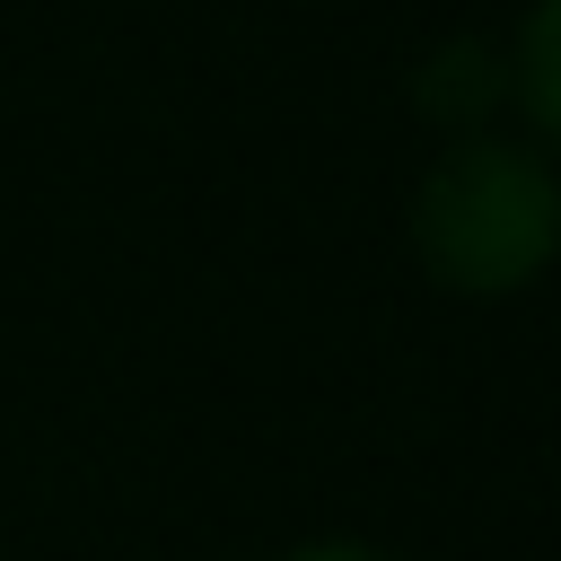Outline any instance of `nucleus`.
<instances>
[{"instance_id": "1", "label": "nucleus", "mask_w": 561, "mask_h": 561, "mask_svg": "<svg viewBox=\"0 0 561 561\" xmlns=\"http://www.w3.org/2000/svg\"><path fill=\"white\" fill-rule=\"evenodd\" d=\"M412 254L447 298H517L561 245V184L535 140L456 131L412 184Z\"/></svg>"}, {"instance_id": "3", "label": "nucleus", "mask_w": 561, "mask_h": 561, "mask_svg": "<svg viewBox=\"0 0 561 561\" xmlns=\"http://www.w3.org/2000/svg\"><path fill=\"white\" fill-rule=\"evenodd\" d=\"M500 88H517V105H526V140L543 149V140H552V123H561V79H552V0H526L517 70H508Z\"/></svg>"}, {"instance_id": "2", "label": "nucleus", "mask_w": 561, "mask_h": 561, "mask_svg": "<svg viewBox=\"0 0 561 561\" xmlns=\"http://www.w3.org/2000/svg\"><path fill=\"white\" fill-rule=\"evenodd\" d=\"M412 96H421L430 114H447L456 131H482L473 114L500 96V53H491V44H447V53L412 79Z\"/></svg>"}, {"instance_id": "4", "label": "nucleus", "mask_w": 561, "mask_h": 561, "mask_svg": "<svg viewBox=\"0 0 561 561\" xmlns=\"http://www.w3.org/2000/svg\"><path fill=\"white\" fill-rule=\"evenodd\" d=\"M272 561H394V552L386 543H359V535H307V543L272 552Z\"/></svg>"}]
</instances>
